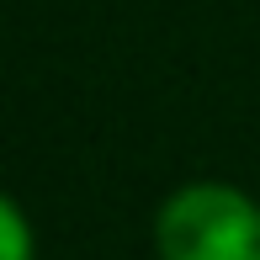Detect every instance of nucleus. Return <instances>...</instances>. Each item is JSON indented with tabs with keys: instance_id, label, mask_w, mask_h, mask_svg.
<instances>
[{
	"instance_id": "nucleus-2",
	"label": "nucleus",
	"mask_w": 260,
	"mask_h": 260,
	"mask_svg": "<svg viewBox=\"0 0 260 260\" xmlns=\"http://www.w3.org/2000/svg\"><path fill=\"white\" fill-rule=\"evenodd\" d=\"M0 223H6V260H32V234L16 202H0Z\"/></svg>"
},
{
	"instance_id": "nucleus-1",
	"label": "nucleus",
	"mask_w": 260,
	"mask_h": 260,
	"mask_svg": "<svg viewBox=\"0 0 260 260\" xmlns=\"http://www.w3.org/2000/svg\"><path fill=\"white\" fill-rule=\"evenodd\" d=\"M159 260H260V207L239 186H181L154 218Z\"/></svg>"
}]
</instances>
